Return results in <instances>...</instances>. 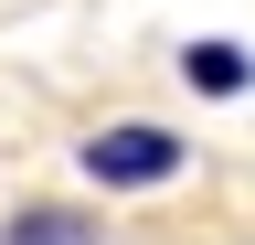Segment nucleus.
<instances>
[{
    "label": "nucleus",
    "mask_w": 255,
    "mask_h": 245,
    "mask_svg": "<svg viewBox=\"0 0 255 245\" xmlns=\"http://www.w3.org/2000/svg\"><path fill=\"white\" fill-rule=\"evenodd\" d=\"M0 245H96V213H75V203H21L11 224H0Z\"/></svg>",
    "instance_id": "f03ea898"
},
{
    "label": "nucleus",
    "mask_w": 255,
    "mask_h": 245,
    "mask_svg": "<svg viewBox=\"0 0 255 245\" xmlns=\"http://www.w3.org/2000/svg\"><path fill=\"white\" fill-rule=\"evenodd\" d=\"M181 75L202 85V96H245L255 64H245V43H181Z\"/></svg>",
    "instance_id": "7ed1b4c3"
},
{
    "label": "nucleus",
    "mask_w": 255,
    "mask_h": 245,
    "mask_svg": "<svg viewBox=\"0 0 255 245\" xmlns=\"http://www.w3.org/2000/svg\"><path fill=\"white\" fill-rule=\"evenodd\" d=\"M181 160H191V149L170 128H96L75 149V171L96 181V192H159V181H181Z\"/></svg>",
    "instance_id": "f257e3e1"
}]
</instances>
